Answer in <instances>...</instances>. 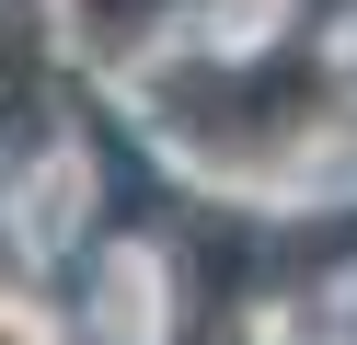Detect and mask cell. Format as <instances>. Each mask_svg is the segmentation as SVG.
<instances>
[{"label":"cell","instance_id":"7a4b0ae2","mask_svg":"<svg viewBox=\"0 0 357 345\" xmlns=\"http://www.w3.org/2000/svg\"><path fill=\"white\" fill-rule=\"evenodd\" d=\"M150 12H162V0H81V23H93V35H104V46H116V35H139V23H150Z\"/></svg>","mask_w":357,"mask_h":345},{"label":"cell","instance_id":"3957f363","mask_svg":"<svg viewBox=\"0 0 357 345\" xmlns=\"http://www.w3.org/2000/svg\"><path fill=\"white\" fill-rule=\"evenodd\" d=\"M0 23H12V0H0Z\"/></svg>","mask_w":357,"mask_h":345},{"label":"cell","instance_id":"6da1fadb","mask_svg":"<svg viewBox=\"0 0 357 345\" xmlns=\"http://www.w3.org/2000/svg\"><path fill=\"white\" fill-rule=\"evenodd\" d=\"M162 104L185 115L196 138H231V150H254V138H277V127H311V104H323V69L288 46V58H265V69H208V81H173Z\"/></svg>","mask_w":357,"mask_h":345}]
</instances>
